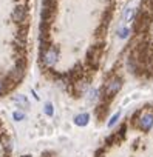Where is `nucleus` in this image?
I'll use <instances>...</instances> for the list:
<instances>
[{
	"label": "nucleus",
	"mask_w": 153,
	"mask_h": 157,
	"mask_svg": "<svg viewBox=\"0 0 153 157\" xmlns=\"http://www.w3.org/2000/svg\"><path fill=\"white\" fill-rule=\"evenodd\" d=\"M14 100H16L17 103H23V105H26V106L30 105V102H28V99H26L25 96H19V97H16Z\"/></svg>",
	"instance_id": "obj_14"
},
{
	"label": "nucleus",
	"mask_w": 153,
	"mask_h": 157,
	"mask_svg": "<svg viewBox=\"0 0 153 157\" xmlns=\"http://www.w3.org/2000/svg\"><path fill=\"white\" fill-rule=\"evenodd\" d=\"M135 16H136V11H135L133 8H128V10L125 11V14H124V22H133Z\"/></svg>",
	"instance_id": "obj_7"
},
{
	"label": "nucleus",
	"mask_w": 153,
	"mask_h": 157,
	"mask_svg": "<svg viewBox=\"0 0 153 157\" xmlns=\"http://www.w3.org/2000/svg\"><path fill=\"white\" fill-rule=\"evenodd\" d=\"M23 157H31V155H23Z\"/></svg>",
	"instance_id": "obj_16"
},
{
	"label": "nucleus",
	"mask_w": 153,
	"mask_h": 157,
	"mask_svg": "<svg viewBox=\"0 0 153 157\" xmlns=\"http://www.w3.org/2000/svg\"><path fill=\"white\" fill-rule=\"evenodd\" d=\"M26 16H28V6H26V5H17V6L13 10L11 19H13V22H16L17 25H22V23L26 20Z\"/></svg>",
	"instance_id": "obj_3"
},
{
	"label": "nucleus",
	"mask_w": 153,
	"mask_h": 157,
	"mask_svg": "<svg viewBox=\"0 0 153 157\" xmlns=\"http://www.w3.org/2000/svg\"><path fill=\"white\" fill-rule=\"evenodd\" d=\"M6 80H3V78H0V94H3L6 91Z\"/></svg>",
	"instance_id": "obj_15"
},
{
	"label": "nucleus",
	"mask_w": 153,
	"mask_h": 157,
	"mask_svg": "<svg viewBox=\"0 0 153 157\" xmlns=\"http://www.w3.org/2000/svg\"><path fill=\"white\" fill-rule=\"evenodd\" d=\"M2 142H3V148L8 151V152H11L13 151V148H14V145H13V142L10 140V137H2Z\"/></svg>",
	"instance_id": "obj_8"
},
{
	"label": "nucleus",
	"mask_w": 153,
	"mask_h": 157,
	"mask_svg": "<svg viewBox=\"0 0 153 157\" xmlns=\"http://www.w3.org/2000/svg\"><path fill=\"white\" fill-rule=\"evenodd\" d=\"M13 119H14L16 122H22V120L25 119V113H20V111H14V113H13Z\"/></svg>",
	"instance_id": "obj_12"
},
{
	"label": "nucleus",
	"mask_w": 153,
	"mask_h": 157,
	"mask_svg": "<svg viewBox=\"0 0 153 157\" xmlns=\"http://www.w3.org/2000/svg\"><path fill=\"white\" fill-rule=\"evenodd\" d=\"M138 126L142 131H150L153 128V114L151 113H142L138 119Z\"/></svg>",
	"instance_id": "obj_4"
},
{
	"label": "nucleus",
	"mask_w": 153,
	"mask_h": 157,
	"mask_svg": "<svg viewBox=\"0 0 153 157\" xmlns=\"http://www.w3.org/2000/svg\"><path fill=\"white\" fill-rule=\"evenodd\" d=\"M43 111H45V114H46V116H50V117L54 114V108H53V105H51L50 102H48V103H45V108H43Z\"/></svg>",
	"instance_id": "obj_11"
},
{
	"label": "nucleus",
	"mask_w": 153,
	"mask_h": 157,
	"mask_svg": "<svg viewBox=\"0 0 153 157\" xmlns=\"http://www.w3.org/2000/svg\"><path fill=\"white\" fill-rule=\"evenodd\" d=\"M88 120H90V116L87 113H82V114H78L74 117V123L78 125V126H85L88 125Z\"/></svg>",
	"instance_id": "obj_6"
},
{
	"label": "nucleus",
	"mask_w": 153,
	"mask_h": 157,
	"mask_svg": "<svg viewBox=\"0 0 153 157\" xmlns=\"http://www.w3.org/2000/svg\"><path fill=\"white\" fill-rule=\"evenodd\" d=\"M87 63L91 68H96L99 65V46L95 45L87 51Z\"/></svg>",
	"instance_id": "obj_5"
},
{
	"label": "nucleus",
	"mask_w": 153,
	"mask_h": 157,
	"mask_svg": "<svg viewBox=\"0 0 153 157\" xmlns=\"http://www.w3.org/2000/svg\"><path fill=\"white\" fill-rule=\"evenodd\" d=\"M122 88V78L121 77H111L110 80L105 83L104 88V97L105 99H113Z\"/></svg>",
	"instance_id": "obj_2"
},
{
	"label": "nucleus",
	"mask_w": 153,
	"mask_h": 157,
	"mask_svg": "<svg viewBox=\"0 0 153 157\" xmlns=\"http://www.w3.org/2000/svg\"><path fill=\"white\" fill-rule=\"evenodd\" d=\"M88 102H96L98 100V97H99V91L98 90H95V88H91L90 91H88Z\"/></svg>",
	"instance_id": "obj_9"
},
{
	"label": "nucleus",
	"mask_w": 153,
	"mask_h": 157,
	"mask_svg": "<svg viewBox=\"0 0 153 157\" xmlns=\"http://www.w3.org/2000/svg\"><path fill=\"white\" fill-rule=\"evenodd\" d=\"M119 117H121V113H116L111 119H110V122H108V128H111V126H115L116 125V122L119 120Z\"/></svg>",
	"instance_id": "obj_13"
},
{
	"label": "nucleus",
	"mask_w": 153,
	"mask_h": 157,
	"mask_svg": "<svg viewBox=\"0 0 153 157\" xmlns=\"http://www.w3.org/2000/svg\"><path fill=\"white\" fill-rule=\"evenodd\" d=\"M40 60H42L45 68H48V69L54 68V65L59 60V48L57 46H46L40 54Z\"/></svg>",
	"instance_id": "obj_1"
},
{
	"label": "nucleus",
	"mask_w": 153,
	"mask_h": 157,
	"mask_svg": "<svg viewBox=\"0 0 153 157\" xmlns=\"http://www.w3.org/2000/svg\"><path fill=\"white\" fill-rule=\"evenodd\" d=\"M128 34H130V29L125 28V26H122V28L118 29V37H119V39H127Z\"/></svg>",
	"instance_id": "obj_10"
}]
</instances>
